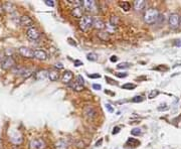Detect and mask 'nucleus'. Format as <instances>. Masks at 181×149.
I'll use <instances>...</instances> for the list:
<instances>
[{
    "mask_svg": "<svg viewBox=\"0 0 181 149\" xmlns=\"http://www.w3.org/2000/svg\"><path fill=\"white\" fill-rule=\"evenodd\" d=\"M54 148L55 149H68V144L64 139H60L54 143Z\"/></svg>",
    "mask_w": 181,
    "mask_h": 149,
    "instance_id": "nucleus-16",
    "label": "nucleus"
},
{
    "mask_svg": "<svg viewBox=\"0 0 181 149\" xmlns=\"http://www.w3.org/2000/svg\"><path fill=\"white\" fill-rule=\"evenodd\" d=\"M3 13H4V7L2 5H0V16H1Z\"/></svg>",
    "mask_w": 181,
    "mask_h": 149,
    "instance_id": "nucleus-39",
    "label": "nucleus"
},
{
    "mask_svg": "<svg viewBox=\"0 0 181 149\" xmlns=\"http://www.w3.org/2000/svg\"><path fill=\"white\" fill-rule=\"evenodd\" d=\"M84 14V8L83 6H78V7H74L71 9V15L75 18H82Z\"/></svg>",
    "mask_w": 181,
    "mask_h": 149,
    "instance_id": "nucleus-12",
    "label": "nucleus"
},
{
    "mask_svg": "<svg viewBox=\"0 0 181 149\" xmlns=\"http://www.w3.org/2000/svg\"><path fill=\"white\" fill-rule=\"evenodd\" d=\"M47 78L50 80L51 82H55L58 80L60 78V73L55 69H50V71H47Z\"/></svg>",
    "mask_w": 181,
    "mask_h": 149,
    "instance_id": "nucleus-14",
    "label": "nucleus"
},
{
    "mask_svg": "<svg viewBox=\"0 0 181 149\" xmlns=\"http://www.w3.org/2000/svg\"><path fill=\"white\" fill-rule=\"evenodd\" d=\"M135 88H136V85L131 84V83H127V84H124L122 86V89H124V90H133Z\"/></svg>",
    "mask_w": 181,
    "mask_h": 149,
    "instance_id": "nucleus-24",
    "label": "nucleus"
},
{
    "mask_svg": "<svg viewBox=\"0 0 181 149\" xmlns=\"http://www.w3.org/2000/svg\"><path fill=\"white\" fill-rule=\"evenodd\" d=\"M131 66H132V64H130V62H121V64H119V65L117 66V69H124L130 68Z\"/></svg>",
    "mask_w": 181,
    "mask_h": 149,
    "instance_id": "nucleus-25",
    "label": "nucleus"
},
{
    "mask_svg": "<svg viewBox=\"0 0 181 149\" xmlns=\"http://www.w3.org/2000/svg\"><path fill=\"white\" fill-rule=\"evenodd\" d=\"M98 58H99L98 55L95 54V52H90V54L87 55V59H89V61H91V62H97Z\"/></svg>",
    "mask_w": 181,
    "mask_h": 149,
    "instance_id": "nucleus-22",
    "label": "nucleus"
},
{
    "mask_svg": "<svg viewBox=\"0 0 181 149\" xmlns=\"http://www.w3.org/2000/svg\"><path fill=\"white\" fill-rule=\"evenodd\" d=\"M126 145L127 146H130V147H137L140 145V141L135 138H129L126 142Z\"/></svg>",
    "mask_w": 181,
    "mask_h": 149,
    "instance_id": "nucleus-17",
    "label": "nucleus"
},
{
    "mask_svg": "<svg viewBox=\"0 0 181 149\" xmlns=\"http://www.w3.org/2000/svg\"><path fill=\"white\" fill-rule=\"evenodd\" d=\"M119 5H120V7H121L122 9H123L124 11H129L130 8H131L130 3L127 2V1H120Z\"/></svg>",
    "mask_w": 181,
    "mask_h": 149,
    "instance_id": "nucleus-20",
    "label": "nucleus"
},
{
    "mask_svg": "<svg viewBox=\"0 0 181 149\" xmlns=\"http://www.w3.org/2000/svg\"><path fill=\"white\" fill-rule=\"evenodd\" d=\"M75 67H80V66H83V62L81 61H75Z\"/></svg>",
    "mask_w": 181,
    "mask_h": 149,
    "instance_id": "nucleus-38",
    "label": "nucleus"
},
{
    "mask_svg": "<svg viewBox=\"0 0 181 149\" xmlns=\"http://www.w3.org/2000/svg\"><path fill=\"white\" fill-rule=\"evenodd\" d=\"M55 68L58 69H61L64 68V66H62L61 64H57V65H55Z\"/></svg>",
    "mask_w": 181,
    "mask_h": 149,
    "instance_id": "nucleus-40",
    "label": "nucleus"
},
{
    "mask_svg": "<svg viewBox=\"0 0 181 149\" xmlns=\"http://www.w3.org/2000/svg\"><path fill=\"white\" fill-rule=\"evenodd\" d=\"M158 95H159V91L152 90V91H150L149 94H148V99H154L155 97H157Z\"/></svg>",
    "mask_w": 181,
    "mask_h": 149,
    "instance_id": "nucleus-26",
    "label": "nucleus"
},
{
    "mask_svg": "<svg viewBox=\"0 0 181 149\" xmlns=\"http://www.w3.org/2000/svg\"><path fill=\"white\" fill-rule=\"evenodd\" d=\"M110 23H111V25H113V26H117V25H119V23H120V18L118 17V16L116 15H113V16H111L110 17Z\"/></svg>",
    "mask_w": 181,
    "mask_h": 149,
    "instance_id": "nucleus-21",
    "label": "nucleus"
},
{
    "mask_svg": "<svg viewBox=\"0 0 181 149\" xmlns=\"http://www.w3.org/2000/svg\"><path fill=\"white\" fill-rule=\"evenodd\" d=\"M180 21H181V17L178 13L174 12V13H171L168 17V23H169V26L172 29H177L179 27L180 25Z\"/></svg>",
    "mask_w": 181,
    "mask_h": 149,
    "instance_id": "nucleus-3",
    "label": "nucleus"
},
{
    "mask_svg": "<svg viewBox=\"0 0 181 149\" xmlns=\"http://www.w3.org/2000/svg\"><path fill=\"white\" fill-rule=\"evenodd\" d=\"M18 52H19V55L24 59H34L33 51L29 48H26V46H21V48H19Z\"/></svg>",
    "mask_w": 181,
    "mask_h": 149,
    "instance_id": "nucleus-6",
    "label": "nucleus"
},
{
    "mask_svg": "<svg viewBox=\"0 0 181 149\" xmlns=\"http://www.w3.org/2000/svg\"><path fill=\"white\" fill-rule=\"evenodd\" d=\"M145 6H146V2H145L144 0H136V1H134V4H133V7L136 11L143 10Z\"/></svg>",
    "mask_w": 181,
    "mask_h": 149,
    "instance_id": "nucleus-15",
    "label": "nucleus"
},
{
    "mask_svg": "<svg viewBox=\"0 0 181 149\" xmlns=\"http://www.w3.org/2000/svg\"><path fill=\"white\" fill-rule=\"evenodd\" d=\"M102 142H103V140H102V139H101V140H100V142H97L96 146H100V145L102 144Z\"/></svg>",
    "mask_w": 181,
    "mask_h": 149,
    "instance_id": "nucleus-42",
    "label": "nucleus"
},
{
    "mask_svg": "<svg viewBox=\"0 0 181 149\" xmlns=\"http://www.w3.org/2000/svg\"><path fill=\"white\" fill-rule=\"evenodd\" d=\"M131 135H133V136H140V135H142V129L140 128H134L131 130Z\"/></svg>",
    "mask_w": 181,
    "mask_h": 149,
    "instance_id": "nucleus-23",
    "label": "nucleus"
},
{
    "mask_svg": "<svg viewBox=\"0 0 181 149\" xmlns=\"http://www.w3.org/2000/svg\"><path fill=\"white\" fill-rule=\"evenodd\" d=\"M5 58H6V55H5L4 52H1V51H0V64H1V62H2L3 61H4Z\"/></svg>",
    "mask_w": 181,
    "mask_h": 149,
    "instance_id": "nucleus-35",
    "label": "nucleus"
},
{
    "mask_svg": "<svg viewBox=\"0 0 181 149\" xmlns=\"http://www.w3.org/2000/svg\"><path fill=\"white\" fill-rule=\"evenodd\" d=\"M33 57L36 59H39V61H45L47 59V54L42 49H35V51H33Z\"/></svg>",
    "mask_w": 181,
    "mask_h": 149,
    "instance_id": "nucleus-11",
    "label": "nucleus"
},
{
    "mask_svg": "<svg viewBox=\"0 0 181 149\" xmlns=\"http://www.w3.org/2000/svg\"><path fill=\"white\" fill-rule=\"evenodd\" d=\"M88 77L91 79H99V78H101V76L99 74H94V75H88Z\"/></svg>",
    "mask_w": 181,
    "mask_h": 149,
    "instance_id": "nucleus-34",
    "label": "nucleus"
},
{
    "mask_svg": "<svg viewBox=\"0 0 181 149\" xmlns=\"http://www.w3.org/2000/svg\"><path fill=\"white\" fill-rule=\"evenodd\" d=\"M78 26H80L81 30L88 31L92 26H93V16L90 15H85L83 16L80 21H78Z\"/></svg>",
    "mask_w": 181,
    "mask_h": 149,
    "instance_id": "nucleus-2",
    "label": "nucleus"
},
{
    "mask_svg": "<svg viewBox=\"0 0 181 149\" xmlns=\"http://www.w3.org/2000/svg\"><path fill=\"white\" fill-rule=\"evenodd\" d=\"M110 61H111L112 62H116L118 61V57H116V55H112L111 59H110Z\"/></svg>",
    "mask_w": 181,
    "mask_h": 149,
    "instance_id": "nucleus-36",
    "label": "nucleus"
},
{
    "mask_svg": "<svg viewBox=\"0 0 181 149\" xmlns=\"http://www.w3.org/2000/svg\"><path fill=\"white\" fill-rule=\"evenodd\" d=\"M106 109L109 112H110V113H113V112H114V109H113V107H112L110 104H106Z\"/></svg>",
    "mask_w": 181,
    "mask_h": 149,
    "instance_id": "nucleus-32",
    "label": "nucleus"
},
{
    "mask_svg": "<svg viewBox=\"0 0 181 149\" xmlns=\"http://www.w3.org/2000/svg\"><path fill=\"white\" fill-rule=\"evenodd\" d=\"M93 27L97 30H103V29L106 28V24L101 18L93 17Z\"/></svg>",
    "mask_w": 181,
    "mask_h": 149,
    "instance_id": "nucleus-10",
    "label": "nucleus"
},
{
    "mask_svg": "<svg viewBox=\"0 0 181 149\" xmlns=\"http://www.w3.org/2000/svg\"><path fill=\"white\" fill-rule=\"evenodd\" d=\"M29 149H45L47 148V143L44 142V139L37 138V139H32L29 142Z\"/></svg>",
    "mask_w": 181,
    "mask_h": 149,
    "instance_id": "nucleus-4",
    "label": "nucleus"
},
{
    "mask_svg": "<svg viewBox=\"0 0 181 149\" xmlns=\"http://www.w3.org/2000/svg\"><path fill=\"white\" fill-rule=\"evenodd\" d=\"M70 86H71V88L72 89V90L75 91V92H82V91L85 90V87H84V86L78 84L77 82H74V83H72V84L70 85Z\"/></svg>",
    "mask_w": 181,
    "mask_h": 149,
    "instance_id": "nucleus-18",
    "label": "nucleus"
},
{
    "mask_svg": "<svg viewBox=\"0 0 181 149\" xmlns=\"http://www.w3.org/2000/svg\"><path fill=\"white\" fill-rule=\"evenodd\" d=\"M116 76L118 78H126L128 76V74H127V73H117Z\"/></svg>",
    "mask_w": 181,
    "mask_h": 149,
    "instance_id": "nucleus-29",
    "label": "nucleus"
},
{
    "mask_svg": "<svg viewBox=\"0 0 181 149\" xmlns=\"http://www.w3.org/2000/svg\"><path fill=\"white\" fill-rule=\"evenodd\" d=\"M44 3L47 4V6H51V7H54V2L52 1V0H45Z\"/></svg>",
    "mask_w": 181,
    "mask_h": 149,
    "instance_id": "nucleus-30",
    "label": "nucleus"
},
{
    "mask_svg": "<svg viewBox=\"0 0 181 149\" xmlns=\"http://www.w3.org/2000/svg\"><path fill=\"white\" fill-rule=\"evenodd\" d=\"M75 82H77L78 84L83 85V86H84V84H85V80H84V78L82 77V76H78V77H77V80H75Z\"/></svg>",
    "mask_w": 181,
    "mask_h": 149,
    "instance_id": "nucleus-28",
    "label": "nucleus"
},
{
    "mask_svg": "<svg viewBox=\"0 0 181 149\" xmlns=\"http://www.w3.org/2000/svg\"><path fill=\"white\" fill-rule=\"evenodd\" d=\"M82 6L89 12L96 11V8H97L96 2L93 1V0H84V1L82 2Z\"/></svg>",
    "mask_w": 181,
    "mask_h": 149,
    "instance_id": "nucleus-9",
    "label": "nucleus"
},
{
    "mask_svg": "<svg viewBox=\"0 0 181 149\" xmlns=\"http://www.w3.org/2000/svg\"><path fill=\"white\" fill-rule=\"evenodd\" d=\"M72 79H74V74H72L71 71H65L61 77V81L64 82V84H70L72 81Z\"/></svg>",
    "mask_w": 181,
    "mask_h": 149,
    "instance_id": "nucleus-13",
    "label": "nucleus"
},
{
    "mask_svg": "<svg viewBox=\"0 0 181 149\" xmlns=\"http://www.w3.org/2000/svg\"><path fill=\"white\" fill-rule=\"evenodd\" d=\"M93 89H94V90H96V91H100V90H102V86L99 85V84H94L93 85Z\"/></svg>",
    "mask_w": 181,
    "mask_h": 149,
    "instance_id": "nucleus-31",
    "label": "nucleus"
},
{
    "mask_svg": "<svg viewBox=\"0 0 181 149\" xmlns=\"http://www.w3.org/2000/svg\"><path fill=\"white\" fill-rule=\"evenodd\" d=\"M26 35H27V37L29 39H31V41H37V39L40 37V32L36 27H31V28H28L27 30H26Z\"/></svg>",
    "mask_w": 181,
    "mask_h": 149,
    "instance_id": "nucleus-7",
    "label": "nucleus"
},
{
    "mask_svg": "<svg viewBox=\"0 0 181 149\" xmlns=\"http://www.w3.org/2000/svg\"><path fill=\"white\" fill-rule=\"evenodd\" d=\"M106 80H107V81H110L109 83H110V84H112V85H117V83H116V82H114L113 80H112V79H110L109 77H106Z\"/></svg>",
    "mask_w": 181,
    "mask_h": 149,
    "instance_id": "nucleus-37",
    "label": "nucleus"
},
{
    "mask_svg": "<svg viewBox=\"0 0 181 149\" xmlns=\"http://www.w3.org/2000/svg\"><path fill=\"white\" fill-rule=\"evenodd\" d=\"M175 45H180L181 46V42H175Z\"/></svg>",
    "mask_w": 181,
    "mask_h": 149,
    "instance_id": "nucleus-43",
    "label": "nucleus"
},
{
    "mask_svg": "<svg viewBox=\"0 0 181 149\" xmlns=\"http://www.w3.org/2000/svg\"><path fill=\"white\" fill-rule=\"evenodd\" d=\"M0 65H1V69H5V71H7V69H13V68L16 67L15 61L13 59L12 57H6L4 61H3Z\"/></svg>",
    "mask_w": 181,
    "mask_h": 149,
    "instance_id": "nucleus-5",
    "label": "nucleus"
},
{
    "mask_svg": "<svg viewBox=\"0 0 181 149\" xmlns=\"http://www.w3.org/2000/svg\"><path fill=\"white\" fill-rule=\"evenodd\" d=\"M35 78L37 80H44L45 78H47V71H39L35 74Z\"/></svg>",
    "mask_w": 181,
    "mask_h": 149,
    "instance_id": "nucleus-19",
    "label": "nucleus"
},
{
    "mask_svg": "<svg viewBox=\"0 0 181 149\" xmlns=\"http://www.w3.org/2000/svg\"><path fill=\"white\" fill-rule=\"evenodd\" d=\"M3 148V142L1 140V138H0V149H2Z\"/></svg>",
    "mask_w": 181,
    "mask_h": 149,
    "instance_id": "nucleus-41",
    "label": "nucleus"
},
{
    "mask_svg": "<svg viewBox=\"0 0 181 149\" xmlns=\"http://www.w3.org/2000/svg\"><path fill=\"white\" fill-rule=\"evenodd\" d=\"M19 23H20V25L23 26V27H27V29L33 27V24H34L33 20H32V19L27 15L21 16L20 19H19Z\"/></svg>",
    "mask_w": 181,
    "mask_h": 149,
    "instance_id": "nucleus-8",
    "label": "nucleus"
},
{
    "mask_svg": "<svg viewBox=\"0 0 181 149\" xmlns=\"http://www.w3.org/2000/svg\"><path fill=\"white\" fill-rule=\"evenodd\" d=\"M158 18H159V11L155 8H149L144 12L143 19L147 24H154V23L157 22Z\"/></svg>",
    "mask_w": 181,
    "mask_h": 149,
    "instance_id": "nucleus-1",
    "label": "nucleus"
},
{
    "mask_svg": "<svg viewBox=\"0 0 181 149\" xmlns=\"http://www.w3.org/2000/svg\"><path fill=\"white\" fill-rule=\"evenodd\" d=\"M144 100V98L142 97V96H136V97H134L132 100L133 103H140V102H142Z\"/></svg>",
    "mask_w": 181,
    "mask_h": 149,
    "instance_id": "nucleus-27",
    "label": "nucleus"
},
{
    "mask_svg": "<svg viewBox=\"0 0 181 149\" xmlns=\"http://www.w3.org/2000/svg\"><path fill=\"white\" fill-rule=\"evenodd\" d=\"M120 132V127H118V126H116V127H114V129H113V132H112V134L113 135H115V134H118Z\"/></svg>",
    "mask_w": 181,
    "mask_h": 149,
    "instance_id": "nucleus-33",
    "label": "nucleus"
}]
</instances>
